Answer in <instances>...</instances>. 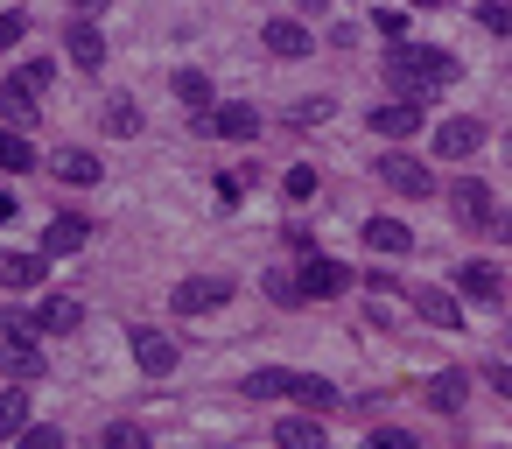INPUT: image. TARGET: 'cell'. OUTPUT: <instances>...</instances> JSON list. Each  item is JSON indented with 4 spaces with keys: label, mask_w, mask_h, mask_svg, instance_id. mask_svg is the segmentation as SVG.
Instances as JSON below:
<instances>
[{
    "label": "cell",
    "mask_w": 512,
    "mask_h": 449,
    "mask_svg": "<svg viewBox=\"0 0 512 449\" xmlns=\"http://www.w3.org/2000/svg\"><path fill=\"white\" fill-rule=\"evenodd\" d=\"M0 372L29 386V379H43V372H50V358H43L36 344H15V337H0Z\"/></svg>",
    "instance_id": "cell-14"
},
{
    "label": "cell",
    "mask_w": 512,
    "mask_h": 449,
    "mask_svg": "<svg viewBox=\"0 0 512 449\" xmlns=\"http://www.w3.org/2000/svg\"><path fill=\"white\" fill-rule=\"evenodd\" d=\"M15 78H22V85H29V92H43V85H50V78H57V64H50V57H29V64H22V71H15Z\"/></svg>",
    "instance_id": "cell-33"
},
{
    "label": "cell",
    "mask_w": 512,
    "mask_h": 449,
    "mask_svg": "<svg viewBox=\"0 0 512 449\" xmlns=\"http://www.w3.org/2000/svg\"><path fill=\"white\" fill-rule=\"evenodd\" d=\"M365 449H414V435H407V428H372Z\"/></svg>",
    "instance_id": "cell-35"
},
{
    "label": "cell",
    "mask_w": 512,
    "mask_h": 449,
    "mask_svg": "<svg viewBox=\"0 0 512 449\" xmlns=\"http://www.w3.org/2000/svg\"><path fill=\"white\" fill-rule=\"evenodd\" d=\"M407 8H435V0H407Z\"/></svg>",
    "instance_id": "cell-44"
},
{
    "label": "cell",
    "mask_w": 512,
    "mask_h": 449,
    "mask_svg": "<svg viewBox=\"0 0 512 449\" xmlns=\"http://www.w3.org/2000/svg\"><path fill=\"white\" fill-rule=\"evenodd\" d=\"M218 302H232V281H225V274H197V281H176V316H211Z\"/></svg>",
    "instance_id": "cell-3"
},
{
    "label": "cell",
    "mask_w": 512,
    "mask_h": 449,
    "mask_svg": "<svg viewBox=\"0 0 512 449\" xmlns=\"http://www.w3.org/2000/svg\"><path fill=\"white\" fill-rule=\"evenodd\" d=\"M0 120H8L15 134H22V127H36V92H29L22 78H8V85H0Z\"/></svg>",
    "instance_id": "cell-17"
},
{
    "label": "cell",
    "mask_w": 512,
    "mask_h": 449,
    "mask_svg": "<svg viewBox=\"0 0 512 449\" xmlns=\"http://www.w3.org/2000/svg\"><path fill=\"white\" fill-rule=\"evenodd\" d=\"M274 442H281V449H323V421H316V414H288V421L274 428Z\"/></svg>",
    "instance_id": "cell-20"
},
{
    "label": "cell",
    "mask_w": 512,
    "mask_h": 449,
    "mask_svg": "<svg viewBox=\"0 0 512 449\" xmlns=\"http://www.w3.org/2000/svg\"><path fill=\"white\" fill-rule=\"evenodd\" d=\"M456 295H470V302H498V295H505V274H498L491 260H463V267H456Z\"/></svg>",
    "instance_id": "cell-9"
},
{
    "label": "cell",
    "mask_w": 512,
    "mask_h": 449,
    "mask_svg": "<svg viewBox=\"0 0 512 449\" xmlns=\"http://www.w3.org/2000/svg\"><path fill=\"white\" fill-rule=\"evenodd\" d=\"M15 449H64V428H50V421H29V428L15 435Z\"/></svg>",
    "instance_id": "cell-30"
},
{
    "label": "cell",
    "mask_w": 512,
    "mask_h": 449,
    "mask_svg": "<svg viewBox=\"0 0 512 449\" xmlns=\"http://www.w3.org/2000/svg\"><path fill=\"white\" fill-rule=\"evenodd\" d=\"M106 134H120V141H127V134H141V113H134V99H113V106H106Z\"/></svg>",
    "instance_id": "cell-29"
},
{
    "label": "cell",
    "mask_w": 512,
    "mask_h": 449,
    "mask_svg": "<svg viewBox=\"0 0 512 449\" xmlns=\"http://www.w3.org/2000/svg\"><path fill=\"white\" fill-rule=\"evenodd\" d=\"M239 393H246V400H288V372H281V365H260V372L239 379Z\"/></svg>",
    "instance_id": "cell-23"
},
{
    "label": "cell",
    "mask_w": 512,
    "mask_h": 449,
    "mask_svg": "<svg viewBox=\"0 0 512 449\" xmlns=\"http://www.w3.org/2000/svg\"><path fill=\"white\" fill-rule=\"evenodd\" d=\"M449 211H456V225H470V232H484V218H491V190L463 176V183L449 190Z\"/></svg>",
    "instance_id": "cell-12"
},
{
    "label": "cell",
    "mask_w": 512,
    "mask_h": 449,
    "mask_svg": "<svg viewBox=\"0 0 512 449\" xmlns=\"http://www.w3.org/2000/svg\"><path fill=\"white\" fill-rule=\"evenodd\" d=\"M484 232H491L498 246H512V211H491V218H484Z\"/></svg>",
    "instance_id": "cell-39"
},
{
    "label": "cell",
    "mask_w": 512,
    "mask_h": 449,
    "mask_svg": "<svg viewBox=\"0 0 512 449\" xmlns=\"http://www.w3.org/2000/svg\"><path fill=\"white\" fill-rule=\"evenodd\" d=\"M134 365H141L148 379H169V372H176V337H162V330H134Z\"/></svg>",
    "instance_id": "cell-7"
},
{
    "label": "cell",
    "mask_w": 512,
    "mask_h": 449,
    "mask_svg": "<svg viewBox=\"0 0 512 449\" xmlns=\"http://www.w3.org/2000/svg\"><path fill=\"white\" fill-rule=\"evenodd\" d=\"M64 50H71L78 71H99V64H106V36H99V22H71V29H64Z\"/></svg>",
    "instance_id": "cell-10"
},
{
    "label": "cell",
    "mask_w": 512,
    "mask_h": 449,
    "mask_svg": "<svg viewBox=\"0 0 512 449\" xmlns=\"http://www.w3.org/2000/svg\"><path fill=\"white\" fill-rule=\"evenodd\" d=\"M414 316L435 323V330H463V309H456L449 288H414Z\"/></svg>",
    "instance_id": "cell-13"
},
{
    "label": "cell",
    "mask_w": 512,
    "mask_h": 449,
    "mask_svg": "<svg viewBox=\"0 0 512 449\" xmlns=\"http://www.w3.org/2000/svg\"><path fill=\"white\" fill-rule=\"evenodd\" d=\"M323 113H330V99H302V106H295V120H302V127H316Z\"/></svg>",
    "instance_id": "cell-40"
},
{
    "label": "cell",
    "mask_w": 512,
    "mask_h": 449,
    "mask_svg": "<svg viewBox=\"0 0 512 449\" xmlns=\"http://www.w3.org/2000/svg\"><path fill=\"white\" fill-rule=\"evenodd\" d=\"M288 197H295V204L316 197V169H288Z\"/></svg>",
    "instance_id": "cell-37"
},
{
    "label": "cell",
    "mask_w": 512,
    "mask_h": 449,
    "mask_svg": "<svg viewBox=\"0 0 512 449\" xmlns=\"http://www.w3.org/2000/svg\"><path fill=\"white\" fill-rule=\"evenodd\" d=\"M0 281H8L15 295L36 288V281H43V253H8V260H0Z\"/></svg>",
    "instance_id": "cell-24"
},
{
    "label": "cell",
    "mask_w": 512,
    "mask_h": 449,
    "mask_svg": "<svg viewBox=\"0 0 512 449\" xmlns=\"http://www.w3.org/2000/svg\"><path fill=\"white\" fill-rule=\"evenodd\" d=\"M505 148H512V141H505Z\"/></svg>",
    "instance_id": "cell-45"
},
{
    "label": "cell",
    "mask_w": 512,
    "mask_h": 449,
    "mask_svg": "<svg viewBox=\"0 0 512 449\" xmlns=\"http://www.w3.org/2000/svg\"><path fill=\"white\" fill-rule=\"evenodd\" d=\"M99 8H106V0H78V22H92Z\"/></svg>",
    "instance_id": "cell-43"
},
{
    "label": "cell",
    "mask_w": 512,
    "mask_h": 449,
    "mask_svg": "<svg viewBox=\"0 0 512 449\" xmlns=\"http://www.w3.org/2000/svg\"><path fill=\"white\" fill-rule=\"evenodd\" d=\"M477 22H484L491 36H512V8H505V0H484V8H477Z\"/></svg>",
    "instance_id": "cell-31"
},
{
    "label": "cell",
    "mask_w": 512,
    "mask_h": 449,
    "mask_svg": "<svg viewBox=\"0 0 512 449\" xmlns=\"http://www.w3.org/2000/svg\"><path fill=\"white\" fill-rule=\"evenodd\" d=\"M421 400H428V407H435V414H456V407H463V400H470V372H435V379H428V393H421Z\"/></svg>",
    "instance_id": "cell-16"
},
{
    "label": "cell",
    "mask_w": 512,
    "mask_h": 449,
    "mask_svg": "<svg viewBox=\"0 0 512 449\" xmlns=\"http://www.w3.org/2000/svg\"><path fill=\"white\" fill-rule=\"evenodd\" d=\"M267 295H274V302H281V309H295V302H302V288H295V281H288V274H274V281H267Z\"/></svg>",
    "instance_id": "cell-38"
},
{
    "label": "cell",
    "mask_w": 512,
    "mask_h": 449,
    "mask_svg": "<svg viewBox=\"0 0 512 449\" xmlns=\"http://www.w3.org/2000/svg\"><path fill=\"white\" fill-rule=\"evenodd\" d=\"M372 29H379L386 43H407V15H400V8H379V15H372Z\"/></svg>",
    "instance_id": "cell-32"
},
{
    "label": "cell",
    "mask_w": 512,
    "mask_h": 449,
    "mask_svg": "<svg viewBox=\"0 0 512 449\" xmlns=\"http://www.w3.org/2000/svg\"><path fill=\"white\" fill-rule=\"evenodd\" d=\"M379 183L400 190V197H435V176H428L414 155H386V162H379Z\"/></svg>",
    "instance_id": "cell-6"
},
{
    "label": "cell",
    "mask_w": 512,
    "mask_h": 449,
    "mask_svg": "<svg viewBox=\"0 0 512 449\" xmlns=\"http://www.w3.org/2000/svg\"><path fill=\"white\" fill-rule=\"evenodd\" d=\"M386 78H393V92L400 99H428V92H442V85H456V57L449 50H428V43H400L393 57H386Z\"/></svg>",
    "instance_id": "cell-1"
},
{
    "label": "cell",
    "mask_w": 512,
    "mask_h": 449,
    "mask_svg": "<svg viewBox=\"0 0 512 449\" xmlns=\"http://www.w3.org/2000/svg\"><path fill=\"white\" fill-rule=\"evenodd\" d=\"M0 169H8V176L36 169V148H29V134H15V127H0Z\"/></svg>",
    "instance_id": "cell-26"
},
{
    "label": "cell",
    "mask_w": 512,
    "mask_h": 449,
    "mask_svg": "<svg viewBox=\"0 0 512 449\" xmlns=\"http://www.w3.org/2000/svg\"><path fill=\"white\" fill-rule=\"evenodd\" d=\"M176 99L197 106V113H211V78L204 71H176Z\"/></svg>",
    "instance_id": "cell-27"
},
{
    "label": "cell",
    "mask_w": 512,
    "mask_h": 449,
    "mask_svg": "<svg viewBox=\"0 0 512 449\" xmlns=\"http://www.w3.org/2000/svg\"><path fill=\"white\" fill-rule=\"evenodd\" d=\"M22 36H29V15H15V8H8V15H0V50H15Z\"/></svg>",
    "instance_id": "cell-36"
},
{
    "label": "cell",
    "mask_w": 512,
    "mask_h": 449,
    "mask_svg": "<svg viewBox=\"0 0 512 449\" xmlns=\"http://www.w3.org/2000/svg\"><path fill=\"white\" fill-rule=\"evenodd\" d=\"M477 148H484V127H477V120H442V127H435V155H442V162L477 155Z\"/></svg>",
    "instance_id": "cell-11"
},
{
    "label": "cell",
    "mask_w": 512,
    "mask_h": 449,
    "mask_svg": "<svg viewBox=\"0 0 512 449\" xmlns=\"http://www.w3.org/2000/svg\"><path fill=\"white\" fill-rule=\"evenodd\" d=\"M267 50H274V57H309V29L281 15V22H267Z\"/></svg>",
    "instance_id": "cell-21"
},
{
    "label": "cell",
    "mask_w": 512,
    "mask_h": 449,
    "mask_svg": "<svg viewBox=\"0 0 512 449\" xmlns=\"http://www.w3.org/2000/svg\"><path fill=\"white\" fill-rule=\"evenodd\" d=\"M22 428H29V393L8 386V393H0V442H15Z\"/></svg>",
    "instance_id": "cell-25"
},
{
    "label": "cell",
    "mask_w": 512,
    "mask_h": 449,
    "mask_svg": "<svg viewBox=\"0 0 512 449\" xmlns=\"http://www.w3.org/2000/svg\"><path fill=\"white\" fill-rule=\"evenodd\" d=\"M50 169H57L64 183H78V190H92V183H99V155H92V148H64Z\"/></svg>",
    "instance_id": "cell-18"
},
{
    "label": "cell",
    "mask_w": 512,
    "mask_h": 449,
    "mask_svg": "<svg viewBox=\"0 0 512 449\" xmlns=\"http://www.w3.org/2000/svg\"><path fill=\"white\" fill-rule=\"evenodd\" d=\"M484 386H498V393L512 400V365H484Z\"/></svg>",
    "instance_id": "cell-41"
},
{
    "label": "cell",
    "mask_w": 512,
    "mask_h": 449,
    "mask_svg": "<svg viewBox=\"0 0 512 449\" xmlns=\"http://www.w3.org/2000/svg\"><path fill=\"white\" fill-rule=\"evenodd\" d=\"M85 239H92V225H85L78 211H57V218L43 225V260H57V253H78Z\"/></svg>",
    "instance_id": "cell-8"
},
{
    "label": "cell",
    "mask_w": 512,
    "mask_h": 449,
    "mask_svg": "<svg viewBox=\"0 0 512 449\" xmlns=\"http://www.w3.org/2000/svg\"><path fill=\"white\" fill-rule=\"evenodd\" d=\"M288 400H295L302 414H316V421H323L330 407H344V393H337L323 372H288Z\"/></svg>",
    "instance_id": "cell-5"
},
{
    "label": "cell",
    "mask_w": 512,
    "mask_h": 449,
    "mask_svg": "<svg viewBox=\"0 0 512 449\" xmlns=\"http://www.w3.org/2000/svg\"><path fill=\"white\" fill-rule=\"evenodd\" d=\"M0 337H15V344H36V316L8 309V323H0Z\"/></svg>",
    "instance_id": "cell-34"
},
{
    "label": "cell",
    "mask_w": 512,
    "mask_h": 449,
    "mask_svg": "<svg viewBox=\"0 0 512 449\" xmlns=\"http://www.w3.org/2000/svg\"><path fill=\"white\" fill-rule=\"evenodd\" d=\"M99 449H155V442H148V428H134V421H113V428L99 435Z\"/></svg>",
    "instance_id": "cell-28"
},
{
    "label": "cell",
    "mask_w": 512,
    "mask_h": 449,
    "mask_svg": "<svg viewBox=\"0 0 512 449\" xmlns=\"http://www.w3.org/2000/svg\"><path fill=\"white\" fill-rule=\"evenodd\" d=\"M78 323H85V302H71V295H50L36 309V330H78Z\"/></svg>",
    "instance_id": "cell-22"
},
{
    "label": "cell",
    "mask_w": 512,
    "mask_h": 449,
    "mask_svg": "<svg viewBox=\"0 0 512 449\" xmlns=\"http://www.w3.org/2000/svg\"><path fill=\"white\" fill-rule=\"evenodd\" d=\"M295 288H302V302H330V295H344V288H351V267H337V260L309 253V260H302V274H295Z\"/></svg>",
    "instance_id": "cell-2"
},
{
    "label": "cell",
    "mask_w": 512,
    "mask_h": 449,
    "mask_svg": "<svg viewBox=\"0 0 512 449\" xmlns=\"http://www.w3.org/2000/svg\"><path fill=\"white\" fill-rule=\"evenodd\" d=\"M372 127H379L386 141H407V134H421V106H414V99H393V106H372Z\"/></svg>",
    "instance_id": "cell-15"
},
{
    "label": "cell",
    "mask_w": 512,
    "mask_h": 449,
    "mask_svg": "<svg viewBox=\"0 0 512 449\" xmlns=\"http://www.w3.org/2000/svg\"><path fill=\"white\" fill-rule=\"evenodd\" d=\"M0 225H15V190H0Z\"/></svg>",
    "instance_id": "cell-42"
},
{
    "label": "cell",
    "mask_w": 512,
    "mask_h": 449,
    "mask_svg": "<svg viewBox=\"0 0 512 449\" xmlns=\"http://www.w3.org/2000/svg\"><path fill=\"white\" fill-rule=\"evenodd\" d=\"M365 246H372V253H407L414 232H407L400 218H365Z\"/></svg>",
    "instance_id": "cell-19"
},
{
    "label": "cell",
    "mask_w": 512,
    "mask_h": 449,
    "mask_svg": "<svg viewBox=\"0 0 512 449\" xmlns=\"http://www.w3.org/2000/svg\"><path fill=\"white\" fill-rule=\"evenodd\" d=\"M197 127L211 141H253L260 134V113L253 106H211V113H197Z\"/></svg>",
    "instance_id": "cell-4"
}]
</instances>
